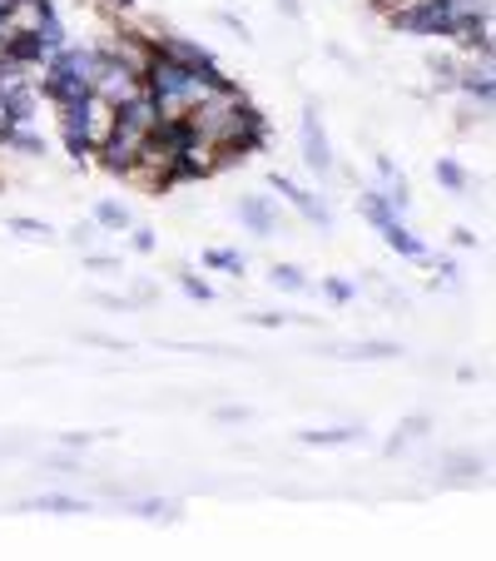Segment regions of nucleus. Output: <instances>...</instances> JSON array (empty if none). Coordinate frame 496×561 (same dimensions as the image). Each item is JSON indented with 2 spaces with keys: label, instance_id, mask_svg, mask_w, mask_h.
I'll use <instances>...</instances> for the list:
<instances>
[{
  "label": "nucleus",
  "instance_id": "1",
  "mask_svg": "<svg viewBox=\"0 0 496 561\" xmlns=\"http://www.w3.org/2000/svg\"><path fill=\"white\" fill-rule=\"evenodd\" d=\"M139 90L149 95V105H154L159 115H189V110L209 95V90H204V80H199V70L170 60L164 50H149L145 55V65H139Z\"/></svg>",
  "mask_w": 496,
  "mask_h": 561
},
{
  "label": "nucleus",
  "instance_id": "2",
  "mask_svg": "<svg viewBox=\"0 0 496 561\" xmlns=\"http://www.w3.org/2000/svg\"><path fill=\"white\" fill-rule=\"evenodd\" d=\"M95 65H100L95 45L65 41L60 50H55L50 60L35 70V90H41L45 105L60 110V105H70V100H80V95H90V90H95Z\"/></svg>",
  "mask_w": 496,
  "mask_h": 561
},
{
  "label": "nucleus",
  "instance_id": "3",
  "mask_svg": "<svg viewBox=\"0 0 496 561\" xmlns=\"http://www.w3.org/2000/svg\"><path fill=\"white\" fill-rule=\"evenodd\" d=\"M274 145V119L264 115V110L254 105V100L243 95L239 105H233L229 125H223V135L214 139V170H233V164H249L254 154H264V149Z\"/></svg>",
  "mask_w": 496,
  "mask_h": 561
},
{
  "label": "nucleus",
  "instance_id": "4",
  "mask_svg": "<svg viewBox=\"0 0 496 561\" xmlns=\"http://www.w3.org/2000/svg\"><path fill=\"white\" fill-rule=\"evenodd\" d=\"M55 119H60V145H65V154H70V164H74V170H85L90 154L100 149V139L109 135L115 110H109L105 100L90 90V95H80V100H70V105L55 110Z\"/></svg>",
  "mask_w": 496,
  "mask_h": 561
},
{
  "label": "nucleus",
  "instance_id": "5",
  "mask_svg": "<svg viewBox=\"0 0 496 561\" xmlns=\"http://www.w3.org/2000/svg\"><path fill=\"white\" fill-rule=\"evenodd\" d=\"M139 154H145V135L139 129H119L109 119V135L100 139V149L90 159H95L109 180H139Z\"/></svg>",
  "mask_w": 496,
  "mask_h": 561
},
{
  "label": "nucleus",
  "instance_id": "6",
  "mask_svg": "<svg viewBox=\"0 0 496 561\" xmlns=\"http://www.w3.org/2000/svg\"><path fill=\"white\" fill-rule=\"evenodd\" d=\"M298 145H303V164L318 180H333V174H338L333 139H327V129H323V105H318V100H308L303 115H298Z\"/></svg>",
  "mask_w": 496,
  "mask_h": 561
},
{
  "label": "nucleus",
  "instance_id": "7",
  "mask_svg": "<svg viewBox=\"0 0 496 561\" xmlns=\"http://www.w3.org/2000/svg\"><path fill=\"white\" fill-rule=\"evenodd\" d=\"M268 190L278 194V199L288 204V209H298L308 224H313L318 233H333V224H338V214H333V204L323 199V194H313V190H303L298 180H288V174H278V170H268Z\"/></svg>",
  "mask_w": 496,
  "mask_h": 561
},
{
  "label": "nucleus",
  "instance_id": "8",
  "mask_svg": "<svg viewBox=\"0 0 496 561\" xmlns=\"http://www.w3.org/2000/svg\"><path fill=\"white\" fill-rule=\"evenodd\" d=\"M452 95H462L472 110L492 115V100H496V70H492V60H462Z\"/></svg>",
  "mask_w": 496,
  "mask_h": 561
},
{
  "label": "nucleus",
  "instance_id": "9",
  "mask_svg": "<svg viewBox=\"0 0 496 561\" xmlns=\"http://www.w3.org/2000/svg\"><path fill=\"white\" fill-rule=\"evenodd\" d=\"M233 214H239V224L254 233V239H274L278 233V209L268 194H243V199L233 204Z\"/></svg>",
  "mask_w": 496,
  "mask_h": 561
},
{
  "label": "nucleus",
  "instance_id": "10",
  "mask_svg": "<svg viewBox=\"0 0 496 561\" xmlns=\"http://www.w3.org/2000/svg\"><path fill=\"white\" fill-rule=\"evenodd\" d=\"M378 233H382V244H388V249H392V254H397V259H407V264H427V259H432V249H427L423 239L412 233V224L402 219V214H392V219L382 224Z\"/></svg>",
  "mask_w": 496,
  "mask_h": 561
},
{
  "label": "nucleus",
  "instance_id": "11",
  "mask_svg": "<svg viewBox=\"0 0 496 561\" xmlns=\"http://www.w3.org/2000/svg\"><path fill=\"white\" fill-rule=\"evenodd\" d=\"M327 358H353V363H388L402 358V343L392 339H358V343H327Z\"/></svg>",
  "mask_w": 496,
  "mask_h": 561
},
{
  "label": "nucleus",
  "instance_id": "12",
  "mask_svg": "<svg viewBox=\"0 0 496 561\" xmlns=\"http://www.w3.org/2000/svg\"><path fill=\"white\" fill-rule=\"evenodd\" d=\"M372 170H378V190L388 194V204L397 214H407L412 209V184H407V174L392 164V154H372Z\"/></svg>",
  "mask_w": 496,
  "mask_h": 561
},
{
  "label": "nucleus",
  "instance_id": "13",
  "mask_svg": "<svg viewBox=\"0 0 496 561\" xmlns=\"http://www.w3.org/2000/svg\"><path fill=\"white\" fill-rule=\"evenodd\" d=\"M15 512H50V517H85V512H95V502H85V497H70V492H41V497H25V502H15Z\"/></svg>",
  "mask_w": 496,
  "mask_h": 561
},
{
  "label": "nucleus",
  "instance_id": "14",
  "mask_svg": "<svg viewBox=\"0 0 496 561\" xmlns=\"http://www.w3.org/2000/svg\"><path fill=\"white\" fill-rule=\"evenodd\" d=\"M362 437H368V427L343 423V427H303L298 443L303 447H353V443H362Z\"/></svg>",
  "mask_w": 496,
  "mask_h": 561
},
{
  "label": "nucleus",
  "instance_id": "15",
  "mask_svg": "<svg viewBox=\"0 0 496 561\" xmlns=\"http://www.w3.org/2000/svg\"><path fill=\"white\" fill-rule=\"evenodd\" d=\"M457 70H462V55H457V50L427 55V80H432L437 95H452V90H457Z\"/></svg>",
  "mask_w": 496,
  "mask_h": 561
},
{
  "label": "nucleus",
  "instance_id": "16",
  "mask_svg": "<svg viewBox=\"0 0 496 561\" xmlns=\"http://www.w3.org/2000/svg\"><path fill=\"white\" fill-rule=\"evenodd\" d=\"M5 149H11V154H21V159H45V154H50V139H45L35 125H15L11 135H5Z\"/></svg>",
  "mask_w": 496,
  "mask_h": 561
},
{
  "label": "nucleus",
  "instance_id": "17",
  "mask_svg": "<svg viewBox=\"0 0 496 561\" xmlns=\"http://www.w3.org/2000/svg\"><path fill=\"white\" fill-rule=\"evenodd\" d=\"M90 219L100 224V233H125L129 224H135V209H129L125 199H100V204H95V214H90Z\"/></svg>",
  "mask_w": 496,
  "mask_h": 561
},
{
  "label": "nucleus",
  "instance_id": "18",
  "mask_svg": "<svg viewBox=\"0 0 496 561\" xmlns=\"http://www.w3.org/2000/svg\"><path fill=\"white\" fill-rule=\"evenodd\" d=\"M129 512H135L139 522H180V502H170V497H135V502H125Z\"/></svg>",
  "mask_w": 496,
  "mask_h": 561
},
{
  "label": "nucleus",
  "instance_id": "19",
  "mask_svg": "<svg viewBox=\"0 0 496 561\" xmlns=\"http://www.w3.org/2000/svg\"><path fill=\"white\" fill-rule=\"evenodd\" d=\"M432 180L442 184L447 194H466V190H472V174H466L462 159H437V164H432Z\"/></svg>",
  "mask_w": 496,
  "mask_h": 561
},
{
  "label": "nucleus",
  "instance_id": "20",
  "mask_svg": "<svg viewBox=\"0 0 496 561\" xmlns=\"http://www.w3.org/2000/svg\"><path fill=\"white\" fill-rule=\"evenodd\" d=\"M5 229L15 233V239H25V244H50L55 239V229L45 219H31V214H11V219H5Z\"/></svg>",
  "mask_w": 496,
  "mask_h": 561
},
{
  "label": "nucleus",
  "instance_id": "21",
  "mask_svg": "<svg viewBox=\"0 0 496 561\" xmlns=\"http://www.w3.org/2000/svg\"><path fill=\"white\" fill-rule=\"evenodd\" d=\"M204 268H219V274H229V278H243L249 274V259H243L239 249H204Z\"/></svg>",
  "mask_w": 496,
  "mask_h": 561
},
{
  "label": "nucleus",
  "instance_id": "22",
  "mask_svg": "<svg viewBox=\"0 0 496 561\" xmlns=\"http://www.w3.org/2000/svg\"><path fill=\"white\" fill-rule=\"evenodd\" d=\"M268 284L284 288V294H308V288H313V278H308L298 264H274V268H268Z\"/></svg>",
  "mask_w": 496,
  "mask_h": 561
},
{
  "label": "nucleus",
  "instance_id": "23",
  "mask_svg": "<svg viewBox=\"0 0 496 561\" xmlns=\"http://www.w3.org/2000/svg\"><path fill=\"white\" fill-rule=\"evenodd\" d=\"M174 284H180V288H184V298H194V304H214L209 278L194 274V264H180V268H174Z\"/></svg>",
  "mask_w": 496,
  "mask_h": 561
},
{
  "label": "nucleus",
  "instance_id": "24",
  "mask_svg": "<svg viewBox=\"0 0 496 561\" xmlns=\"http://www.w3.org/2000/svg\"><path fill=\"white\" fill-rule=\"evenodd\" d=\"M318 288H323V298H327L333 308H348L353 298H358V284H353V278H343V274H327Z\"/></svg>",
  "mask_w": 496,
  "mask_h": 561
},
{
  "label": "nucleus",
  "instance_id": "25",
  "mask_svg": "<svg viewBox=\"0 0 496 561\" xmlns=\"http://www.w3.org/2000/svg\"><path fill=\"white\" fill-rule=\"evenodd\" d=\"M442 467H447L452 477H462V482H476V477L486 472V462H482V457H472V453H447Z\"/></svg>",
  "mask_w": 496,
  "mask_h": 561
},
{
  "label": "nucleus",
  "instance_id": "26",
  "mask_svg": "<svg viewBox=\"0 0 496 561\" xmlns=\"http://www.w3.org/2000/svg\"><path fill=\"white\" fill-rule=\"evenodd\" d=\"M125 244H129V254H139V259H149L159 249V239H154V229H149V224H129L125 229Z\"/></svg>",
  "mask_w": 496,
  "mask_h": 561
},
{
  "label": "nucleus",
  "instance_id": "27",
  "mask_svg": "<svg viewBox=\"0 0 496 561\" xmlns=\"http://www.w3.org/2000/svg\"><path fill=\"white\" fill-rule=\"evenodd\" d=\"M214 423H223V427H243V423H254V408L223 403V408H214Z\"/></svg>",
  "mask_w": 496,
  "mask_h": 561
},
{
  "label": "nucleus",
  "instance_id": "28",
  "mask_svg": "<svg viewBox=\"0 0 496 561\" xmlns=\"http://www.w3.org/2000/svg\"><path fill=\"white\" fill-rule=\"evenodd\" d=\"M427 433H432V417L427 413H412V417H402L397 423V437H407V443H423Z\"/></svg>",
  "mask_w": 496,
  "mask_h": 561
},
{
  "label": "nucleus",
  "instance_id": "29",
  "mask_svg": "<svg viewBox=\"0 0 496 561\" xmlns=\"http://www.w3.org/2000/svg\"><path fill=\"white\" fill-rule=\"evenodd\" d=\"M214 21H219L223 31H229L239 45H254V31H249V21H239V15H233V11H214Z\"/></svg>",
  "mask_w": 496,
  "mask_h": 561
},
{
  "label": "nucleus",
  "instance_id": "30",
  "mask_svg": "<svg viewBox=\"0 0 496 561\" xmlns=\"http://www.w3.org/2000/svg\"><path fill=\"white\" fill-rule=\"evenodd\" d=\"M45 467H50V472H85V462H80V457H74L70 447H60V453H50V457H45Z\"/></svg>",
  "mask_w": 496,
  "mask_h": 561
},
{
  "label": "nucleus",
  "instance_id": "31",
  "mask_svg": "<svg viewBox=\"0 0 496 561\" xmlns=\"http://www.w3.org/2000/svg\"><path fill=\"white\" fill-rule=\"evenodd\" d=\"M95 233H100V224H95V219L74 224V229H70V244H74V249H95Z\"/></svg>",
  "mask_w": 496,
  "mask_h": 561
},
{
  "label": "nucleus",
  "instance_id": "32",
  "mask_svg": "<svg viewBox=\"0 0 496 561\" xmlns=\"http://www.w3.org/2000/svg\"><path fill=\"white\" fill-rule=\"evenodd\" d=\"M254 329H288L293 323V313H243Z\"/></svg>",
  "mask_w": 496,
  "mask_h": 561
},
{
  "label": "nucleus",
  "instance_id": "33",
  "mask_svg": "<svg viewBox=\"0 0 496 561\" xmlns=\"http://www.w3.org/2000/svg\"><path fill=\"white\" fill-rule=\"evenodd\" d=\"M427 264H432L437 274H442V284H457V278H462V264H457L452 254H442V259H427Z\"/></svg>",
  "mask_w": 496,
  "mask_h": 561
},
{
  "label": "nucleus",
  "instance_id": "34",
  "mask_svg": "<svg viewBox=\"0 0 496 561\" xmlns=\"http://www.w3.org/2000/svg\"><path fill=\"white\" fill-rule=\"evenodd\" d=\"M85 268L105 274V268H119V254H100V249H85Z\"/></svg>",
  "mask_w": 496,
  "mask_h": 561
},
{
  "label": "nucleus",
  "instance_id": "35",
  "mask_svg": "<svg viewBox=\"0 0 496 561\" xmlns=\"http://www.w3.org/2000/svg\"><path fill=\"white\" fill-rule=\"evenodd\" d=\"M85 343H90V348H109V353H129V343H125V339H109V333H85Z\"/></svg>",
  "mask_w": 496,
  "mask_h": 561
},
{
  "label": "nucleus",
  "instance_id": "36",
  "mask_svg": "<svg viewBox=\"0 0 496 561\" xmlns=\"http://www.w3.org/2000/svg\"><path fill=\"white\" fill-rule=\"evenodd\" d=\"M95 437H100V433H60V447H70V453H85Z\"/></svg>",
  "mask_w": 496,
  "mask_h": 561
},
{
  "label": "nucleus",
  "instance_id": "37",
  "mask_svg": "<svg viewBox=\"0 0 496 561\" xmlns=\"http://www.w3.org/2000/svg\"><path fill=\"white\" fill-rule=\"evenodd\" d=\"M90 298H95L100 308H109V313H129V308H135L129 298H115V294H90Z\"/></svg>",
  "mask_w": 496,
  "mask_h": 561
},
{
  "label": "nucleus",
  "instance_id": "38",
  "mask_svg": "<svg viewBox=\"0 0 496 561\" xmlns=\"http://www.w3.org/2000/svg\"><path fill=\"white\" fill-rule=\"evenodd\" d=\"M452 244L457 249H476V229H472V224H457V229H452Z\"/></svg>",
  "mask_w": 496,
  "mask_h": 561
},
{
  "label": "nucleus",
  "instance_id": "39",
  "mask_svg": "<svg viewBox=\"0 0 496 561\" xmlns=\"http://www.w3.org/2000/svg\"><path fill=\"white\" fill-rule=\"evenodd\" d=\"M154 298H159V288H154V284H135V294H129V304H135V308H145V304H154Z\"/></svg>",
  "mask_w": 496,
  "mask_h": 561
},
{
  "label": "nucleus",
  "instance_id": "40",
  "mask_svg": "<svg viewBox=\"0 0 496 561\" xmlns=\"http://www.w3.org/2000/svg\"><path fill=\"white\" fill-rule=\"evenodd\" d=\"M278 15L284 21H303V0H278Z\"/></svg>",
  "mask_w": 496,
  "mask_h": 561
},
{
  "label": "nucleus",
  "instance_id": "41",
  "mask_svg": "<svg viewBox=\"0 0 496 561\" xmlns=\"http://www.w3.org/2000/svg\"><path fill=\"white\" fill-rule=\"evenodd\" d=\"M105 5H109L115 15H135V11H139V0H105Z\"/></svg>",
  "mask_w": 496,
  "mask_h": 561
},
{
  "label": "nucleus",
  "instance_id": "42",
  "mask_svg": "<svg viewBox=\"0 0 496 561\" xmlns=\"http://www.w3.org/2000/svg\"><path fill=\"white\" fill-rule=\"evenodd\" d=\"M327 55H333V60H338V65H348V70H358V60H353V55L343 50V45H327Z\"/></svg>",
  "mask_w": 496,
  "mask_h": 561
}]
</instances>
